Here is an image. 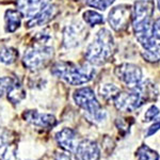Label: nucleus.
<instances>
[{"instance_id":"1","label":"nucleus","mask_w":160,"mask_h":160,"mask_svg":"<svg viewBox=\"0 0 160 160\" xmlns=\"http://www.w3.org/2000/svg\"><path fill=\"white\" fill-rule=\"evenodd\" d=\"M153 15L154 3L152 0H138L133 4L131 22L137 40L144 50L149 49L159 43L153 34Z\"/></svg>"},{"instance_id":"2","label":"nucleus","mask_w":160,"mask_h":160,"mask_svg":"<svg viewBox=\"0 0 160 160\" xmlns=\"http://www.w3.org/2000/svg\"><path fill=\"white\" fill-rule=\"evenodd\" d=\"M51 74L71 86H81L94 77L95 69L89 64L77 65L72 62H58L51 68Z\"/></svg>"},{"instance_id":"3","label":"nucleus","mask_w":160,"mask_h":160,"mask_svg":"<svg viewBox=\"0 0 160 160\" xmlns=\"http://www.w3.org/2000/svg\"><path fill=\"white\" fill-rule=\"evenodd\" d=\"M114 52V40L111 32L102 29L97 32L93 42L86 50V59L92 65H102L112 57Z\"/></svg>"},{"instance_id":"4","label":"nucleus","mask_w":160,"mask_h":160,"mask_svg":"<svg viewBox=\"0 0 160 160\" xmlns=\"http://www.w3.org/2000/svg\"><path fill=\"white\" fill-rule=\"evenodd\" d=\"M53 57V48L46 44L34 43L25 51L22 63L25 68L30 71H38L43 68Z\"/></svg>"},{"instance_id":"5","label":"nucleus","mask_w":160,"mask_h":160,"mask_svg":"<svg viewBox=\"0 0 160 160\" xmlns=\"http://www.w3.org/2000/svg\"><path fill=\"white\" fill-rule=\"evenodd\" d=\"M74 100L76 104L86 110L89 114L97 121H102L105 117V112L100 109V105L96 99L94 91L91 88H81L74 92Z\"/></svg>"},{"instance_id":"6","label":"nucleus","mask_w":160,"mask_h":160,"mask_svg":"<svg viewBox=\"0 0 160 160\" xmlns=\"http://www.w3.org/2000/svg\"><path fill=\"white\" fill-rule=\"evenodd\" d=\"M118 78L129 89H136L142 82V71L139 66L131 63H123L115 68Z\"/></svg>"},{"instance_id":"7","label":"nucleus","mask_w":160,"mask_h":160,"mask_svg":"<svg viewBox=\"0 0 160 160\" xmlns=\"http://www.w3.org/2000/svg\"><path fill=\"white\" fill-rule=\"evenodd\" d=\"M113 102L117 109L124 112L135 111L143 104H145L141 94L136 89L131 92H118V94L113 98Z\"/></svg>"},{"instance_id":"8","label":"nucleus","mask_w":160,"mask_h":160,"mask_svg":"<svg viewBox=\"0 0 160 160\" xmlns=\"http://www.w3.org/2000/svg\"><path fill=\"white\" fill-rule=\"evenodd\" d=\"M131 8L127 4H121L113 8L109 13L108 22L113 30L122 31L127 28L131 20Z\"/></svg>"},{"instance_id":"9","label":"nucleus","mask_w":160,"mask_h":160,"mask_svg":"<svg viewBox=\"0 0 160 160\" xmlns=\"http://www.w3.org/2000/svg\"><path fill=\"white\" fill-rule=\"evenodd\" d=\"M87 38V30L80 22H73L65 27L63 32V45L66 48H74L80 45Z\"/></svg>"},{"instance_id":"10","label":"nucleus","mask_w":160,"mask_h":160,"mask_svg":"<svg viewBox=\"0 0 160 160\" xmlns=\"http://www.w3.org/2000/svg\"><path fill=\"white\" fill-rule=\"evenodd\" d=\"M50 4V0H16V6L22 16L32 18Z\"/></svg>"},{"instance_id":"11","label":"nucleus","mask_w":160,"mask_h":160,"mask_svg":"<svg viewBox=\"0 0 160 160\" xmlns=\"http://www.w3.org/2000/svg\"><path fill=\"white\" fill-rule=\"evenodd\" d=\"M22 117L30 124L42 128H52L57 124V120L53 115L48 113H41L35 110L26 111Z\"/></svg>"},{"instance_id":"12","label":"nucleus","mask_w":160,"mask_h":160,"mask_svg":"<svg viewBox=\"0 0 160 160\" xmlns=\"http://www.w3.org/2000/svg\"><path fill=\"white\" fill-rule=\"evenodd\" d=\"M77 156L80 160H98L100 157L99 148L94 141L83 140L77 146Z\"/></svg>"},{"instance_id":"13","label":"nucleus","mask_w":160,"mask_h":160,"mask_svg":"<svg viewBox=\"0 0 160 160\" xmlns=\"http://www.w3.org/2000/svg\"><path fill=\"white\" fill-rule=\"evenodd\" d=\"M56 140L63 149L68 152H76L78 143H77V133L71 128H63L61 131L57 132Z\"/></svg>"},{"instance_id":"14","label":"nucleus","mask_w":160,"mask_h":160,"mask_svg":"<svg viewBox=\"0 0 160 160\" xmlns=\"http://www.w3.org/2000/svg\"><path fill=\"white\" fill-rule=\"evenodd\" d=\"M57 13H58V8H57V6H55V4H48L45 9H43L41 12H38L37 15H34L27 22V27L33 28V27H38V26H43L47 24L48 22H50L56 16Z\"/></svg>"},{"instance_id":"15","label":"nucleus","mask_w":160,"mask_h":160,"mask_svg":"<svg viewBox=\"0 0 160 160\" xmlns=\"http://www.w3.org/2000/svg\"><path fill=\"white\" fill-rule=\"evenodd\" d=\"M22 13L18 10H8L4 15V19H6V29L8 32H14L18 29L22 22Z\"/></svg>"},{"instance_id":"16","label":"nucleus","mask_w":160,"mask_h":160,"mask_svg":"<svg viewBox=\"0 0 160 160\" xmlns=\"http://www.w3.org/2000/svg\"><path fill=\"white\" fill-rule=\"evenodd\" d=\"M8 99L12 102V104H19L22 99L26 97V91L22 88V84L17 81H14L12 86L8 90Z\"/></svg>"},{"instance_id":"17","label":"nucleus","mask_w":160,"mask_h":160,"mask_svg":"<svg viewBox=\"0 0 160 160\" xmlns=\"http://www.w3.org/2000/svg\"><path fill=\"white\" fill-rule=\"evenodd\" d=\"M18 59V51L15 48L4 46L0 48V62L3 64H13Z\"/></svg>"},{"instance_id":"18","label":"nucleus","mask_w":160,"mask_h":160,"mask_svg":"<svg viewBox=\"0 0 160 160\" xmlns=\"http://www.w3.org/2000/svg\"><path fill=\"white\" fill-rule=\"evenodd\" d=\"M137 158L138 160H158L159 155L148 145H141L137 151Z\"/></svg>"},{"instance_id":"19","label":"nucleus","mask_w":160,"mask_h":160,"mask_svg":"<svg viewBox=\"0 0 160 160\" xmlns=\"http://www.w3.org/2000/svg\"><path fill=\"white\" fill-rule=\"evenodd\" d=\"M83 19L91 27L95 25L104 24V17H102V15H100L99 13L95 11H92V10H89V11H86L83 13Z\"/></svg>"},{"instance_id":"20","label":"nucleus","mask_w":160,"mask_h":160,"mask_svg":"<svg viewBox=\"0 0 160 160\" xmlns=\"http://www.w3.org/2000/svg\"><path fill=\"white\" fill-rule=\"evenodd\" d=\"M118 92H120V90L114 84H104L100 88L102 96L105 99H113L118 94Z\"/></svg>"},{"instance_id":"21","label":"nucleus","mask_w":160,"mask_h":160,"mask_svg":"<svg viewBox=\"0 0 160 160\" xmlns=\"http://www.w3.org/2000/svg\"><path fill=\"white\" fill-rule=\"evenodd\" d=\"M142 56L146 61L152 62V63H156L160 60V44L156 47L152 48L148 50H144L142 52Z\"/></svg>"},{"instance_id":"22","label":"nucleus","mask_w":160,"mask_h":160,"mask_svg":"<svg viewBox=\"0 0 160 160\" xmlns=\"http://www.w3.org/2000/svg\"><path fill=\"white\" fill-rule=\"evenodd\" d=\"M114 1L115 0H87V3L91 8L104 11V10L108 9Z\"/></svg>"},{"instance_id":"23","label":"nucleus","mask_w":160,"mask_h":160,"mask_svg":"<svg viewBox=\"0 0 160 160\" xmlns=\"http://www.w3.org/2000/svg\"><path fill=\"white\" fill-rule=\"evenodd\" d=\"M13 82L14 81L11 78H9V77H2V78H0V97L6 92H8V90L12 86Z\"/></svg>"},{"instance_id":"24","label":"nucleus","mask_w":160,"mask_h":160,"mask_svg":"<svg viewBox=\"0 0 160 160\" xmlns=\"http://www.w3.org/2000/svg\"><path fill=\"white\" fill-rule=\"evenodd\" d=\"M158 114H159V109L156 107V106H152V107L145 112V114H144V118H145L146 122H149V121L156 118L157 117H158Z\"/></svg>"},{"instance_id":"25","label":"nucleus","mask_w":160,"mask_h":160,"mask_svg":"<svg viewBox=\"0 0 160 160\" xmlns=\"http://www.w3.org/2000/svg\"><path fill=\"white\" fill-rule=\"evenodd\" d=\"M153 34L157 40L160 41V18L153 22Z\"/></svg>"},{"instance_id":"26","label":"nucleus","mask_w":160,"mask_h":160,"mask_svg":"<svg viewBox=\"0 0 160 160\" xmlns=\"http://www.w3.org/2000/svg\"><path fill=\"white\" fill-rule=\"evenodd\" d=\"M159 128H160V118L153 124V125L151 126V127L148 128V132H146V137H149V136L154 135V133L156 132V131L158 130Z\"/></svg>"},{"instance_id":"27","label":"nucleus","mask_w":160,"mask_h":160,"mask_svg":"<svg viewBox=\"0 0 160 160\" xmlns=\"http://www.w3.org/2000/svg\"><path fill=\"white\" fill-rule=\"evenodd\" d=\"M8 141H9V140H8V137L7 136H3L1 133V135H0V148H1V146H3Z\"/></svg>"},{"instance_id":"28","label":"nucleus","mask_w":160,"mask_h":160,"mask_svg":"<svg viewBox=\"0 0 160 160\" xmlns=\"http://www.w3.org/2000/svg\"><path fill=\"white\" fill-rule=\"evenodd\" d=\"M157 6H158V9L160 11V0H157Z\"/></svg>"},{"instance_id":"29","label":"nucleus","mask_w":160,"mask_h":160,"mask_svg":"<svg viewBox=\"0 0 160 160\" xmlns=\"http://www.w3.org/2000/svg\"><path fill=\"white\" fill-rule=\"evenodd\" d=\"M77 1H78V0H77Z\"/></svg>"}]
</instances>
